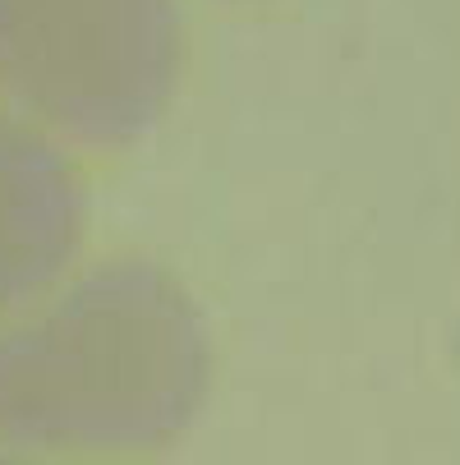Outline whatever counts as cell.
Returning a JSON list of instances; mask_svg holds the SVG:
<instances>
[{
  "label": "cell",
  "instance_id": "3",
  "mask_svg": "<svg viewBox=\"0 0 460 465\" xmlns=\"http://www.w3.org/2000/svg\"><path fill=\"white\" fill-rule=\"evenodd\" d=\"M88 198L55 134L0 111V318L70 277L83 249Z\"/></svg>",
  "mask_w": 460,
  "mask_h": 465
},
{
  "label": "cell",
  "instance_id": "2",
  "mask_svg": "<svg viewBox=\"0 0 460 465\" xmlns=\"http://www.w3.org/2000/svg\"><path fill=\"white\" fill-rule=\"evenodd\" d=\"M180 70L175 0H0V97L64 143H139Z\"/></svg>",
  "mask_w": 460,
  "mask_h": 465
},
{
  "label": "cell",
  "instance_id": "1",
  "mask_svg": "<svg viewBox=\"0 0 460 465\" xmlns=\"http://www.w3.org/2000/svg\"><path fill=\"white\" fill-rule=\"evenodd\" d=\"M212 346L189 291L115 258L0 318V456L161 451L199 420Z\"/></svg>",
  "mask_w": 460,
  "mask_h": 465
}]
</instances>
